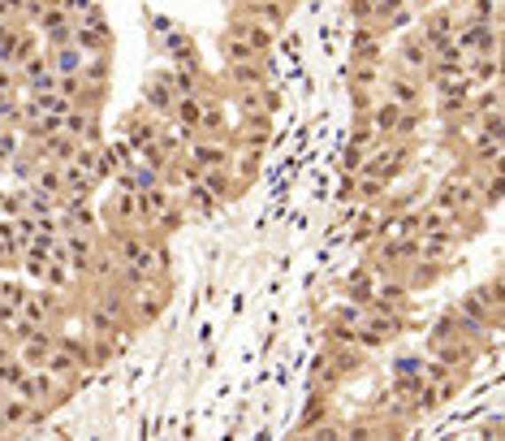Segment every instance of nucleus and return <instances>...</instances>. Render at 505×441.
Returning a JSON list of instances; mask_svg holds the SVG:
<instances>
[{
  "label": "nucleus",
  "instance_id": "1",
  "mask_svg": "<svg viewBox=\"0 0 505 441\" xmlns=\"http://www.w3.org/2000/svg\"><path fill=\"white\" fill-rule=\"evenodd\" d=\"M406 334V316L385 311V307H368V316L359 320V346L363 350H380L389 342H398Z\"/></svg>",
  "mask_w": 505,
  "mask_h": 441
},
{
  "label": "nucleus",
  "instance_id": "2",
  "mask_svg": "<svg viewBox=\"0 0 505 441\" xmlns=\"http://www.w3.org/2000/svg\"><path fill=\"white\" fill-rule=\"evenodd\" d=\"M48 420V411L31 403V398H22V394H0V433H22V429H39Z\"/></svg>",
  "mask_w": 505,
  "mask_h": 441
},
{
  "label": "nucleus",
  "instance_id": "3",
  "mask_svg": "<svg viewBox=\"0 0 505 441\" xmlns=\"http://www.w3.org/2000/svg\"><path fill=\"white\" fill-rule=\"evenodd\" d=\"M100 225L104 230H117V225H143V221H138V195L135 191L113 186V191L104 195V204H100Z\"/></svg>",
  "mask_w": 505,
  "mask_h": 441
},
{
  "label": "nucleus",
  "instance_id": "4",
  "mask_svg": "<svg viewBox=\"0 0 505 441\" xmlns=\"http://www.w3.org/2000/svg\"><path fill=\"white\" fill-rule=\"evenodd\" d=\"M74 394V385H66L61 376H52L48 368H31V385H27V398L39 403L43 411H57Z\"/></svg>",
  "mask_w": 505,
  "mask_h": 441
},
{
  "label": "nucleus",
  "instance_id": "5",
  "mask_svg": "<svg viewBox=\"0 0 505 441\" xmlns=\"http://www.w3.org/2000/svg\"><path fill=\"white\" fill-rule=\"evenodd\" d=\"M156 35H160L165 52L173 57V66H195L199 69V48H195V39H190L186 31H177L168 18H156Z\"/></svg>",
  "mask_w": 505,
  "mask_h": 441
},
{
  "label": "nucleus",
  "instance_id": "6",
  "mask_svg": "<svg viewBox=\"0 0 505 441\" xmlns=\"http://www.w3.org/2000/svg\"><path fill=\"white\" fill-rule=\"evenodd\" d=\"M234 13L251 18V22H264L272 31H281L285 18H290V0H234Z\"/></svg>",
  "mask_w": 505,
  "mask_h": 441
},
{
  "label": "nucleus",
  "instance_id": "7",
  "mask_svg": "<svg viewBox=\"0 0 505 441\" xmlns=\"http://www.w3.org/2000/svg\"><path fill=\"white\" fill-rule=\"evenodd\" d=\"M428 83L423 78H415V74H406V69H393L389 78H385V91H389V100L402 104V108H423V91Z\"/></svg>",
  "mask_w": 505,
  "mask_h": 441
},
{
  "label": "nucleus",
  "instance_id": "8",
  "mask_svg": "<svg viewBox=\"0 0 505 441\" xmlns=\"http://www.w3.org/2000/svg\"><path fill=\"white\" fill-rule=\"evenodd\" d=\"M475 346L471 338H462V334H454V338H437L432 342V355L437 359H445L449 368H458V373H471V364H475Z\"/></svg>",
  "mask_w": 505,
  "mask_h": 441
},
{
  "label": "nucleus",
  "instance_id": "9",
  "mask_svg": "<svg viewBox=\"0 0 505 441\" xmlns=\"http://www.w3.org/2000/svg\"><path fill=\"white\" fill-rule=\"evenodd\" d=\"M428 66H432V48H428V39H423V35H402V43H398V69L415 74V78H423Z\"/></svg>",
  "mask_w": 505,
  "mask_h": 441
},
{
  "label": "nucleus",
  "instance_id": "10",
  "mask_svg": "<svg viewBox=\"0 0 505 441\" xmlns=\"http://www.w3.org/2000/svg\"><path fill=\"white\" fill-rule=\"evenodd\" d=\"M225 31H234L237 39H242L251 52H260V57H264V52H272V43H276V31H272V27H264V22H251V18H242V13H234V18H229V27H225Z\"/></svg>",
  "mask_w": 505,
  "mask_h": 441
},
{
  "label": "nucleus",
  "instance_id": "11",
  "mask_svg": "<svg viewBox=\"0 0 505 441\" xmlns=\"http://www.w3.org/2000/svg\"><path fill=\"white\" fill-rule=\"evenodd\" d=\"M173 104H177V91H173V83H168V69L152 74V78H147V87H143V108H147V113H156V117H168V113H173Z\"/></svg>",
  "mask_w": 505,
  "mask_h": 441
},
{
  "label": "nucleus",
  "instance_id": "12",
  "mask_svg": "<svg viewBox=\"0 0 505 441\" xmlns=\"http://www.w3.org/2000/svg\"><path fill=\"white\" fill-rule=\"evenodd\" d=\"M324 350H329V359H333V368L341 381H350V376H359L363 368H368V355L371 350H363L359 342H350V346H329L324 342Z\"/></svg>",
  "mask_w": 505,
  "mask_h": 441
},
{
  "label": "nucleus",
  "instance_id": "13",
  "mask_svg": "<svg viewBox=\"0 0 505 441\" xmlns=\"http://www.w3.org/2000/svg\"><path fill=\"white\" fill-rule=\"evenodd\" d=\"M454 31H458V18H454V9H432L428 18H423V39H428V48L437 52L445 43H454Z\"/></svg>",
  "mask_w": 505,
  "mask_h": 441
},
{
  "label": "nucleus",
  "instance_id": "14",
  "mask_svg": "<svg viewBox=\"0 0 505 441\" xmlns=\"http://www.w3.org/2000/svg\"><path fill=\"white\" fill-rule=\"evenodd\" d=\"M225 78L234 87H264V83H272V69L264 57H246V61H229Z\"/></svg>",
  "mask_w": 505,
  "mask_h": 441
},
{
  "label": "nucleus",
  "instance_id": "15",
  "mask_svg": "<svg viewBox=\"0 0 505 441\" xmlns=\"http://www.w3.org/2000/svg\"><path fill=\"white\" fill-rule=\"evenodd\" d=\"M454 256H458V234H419V260L449 269Z\"/></svg>",
  "mask_w": 505,
  "mask_h": 441
},
{
  "label": "nucleus",
  "instance_id": "16",
  "mask_svg": "<svg viewBox=\"0 0 505 441\" xmlns=\"http://www.w3.org/2000/svg\"><path fill=\"white\" fill-rule=\"evenodd\" d=\"M52 346H57V334H52V329H35L27 342H18V359H22L27 368H43V359L52 355Z\"/></svg>",
  "mask_w": 505,
  "mask_h": 441
},
{
  "label": "nucleus",
  "instance_id": "17",
  "mask_svg": "<svg viewBox=\"0 0 505 441\" xmlns=\"http://www.w3.org/2000/svg\"><path fill=\"white\" fill-rule=\"evenodd\" d=\"M260 165H264V152H251V147H234L229 156V173H234L237 191H246L255 177H260Z\"/></svg>",
  "mask_w": 505,
  "mask_h": 441
},
{
  "label": "nucleus",
  "instance_id": "18",
  "mask_svg": "<svg viewBox=\"0 0 505 441\" xmlns=\"http://www.w3.org/2000/svg\"><path fill=\"white\" fill-rule=\"evenodd\" d=\"M43 368H48L52 376H61V381L74 385V390H78V381H82V373H87V368H82V359H78V355H69L66 346H52V355L43 359Z\"/></svg>",
  "mask_w": 505,
  "mask_h": 441
},
{
  "label": "nucleus",
  "instance_id": "19",
  "mask_svg": "<svg viewBox=\"0 0 505 441\" xmlns=\"http://www.w3.org/2000/svg\"><path fill=\"white\" fill-rule=\"evenodd\" d=\"M22 264V238H18V225L13 217H0V272H13Z\"/></svg>",
  "mask_w": 505,
  "mask_h": 441
},
{
  "label": "nucleus",
  "instance_id": "20",
  "mask_svg": "<svg viewBox=\"0 0 505 441\" xmlns=\"http://www.w3.org/2000/svg\"><path fill=\"white\" fill-rule=\"evenodd\" d=\"M48 61H52V74H82V66H87V52H82L74 39H66V43L48 48Z\"/></svg>",
  "mask_w": 505,
  "mask_h": 441
},
{
  "label": "nucleus",
  "instance_id": "21",
  "mask_svg": "<svg viewBox=\"0 0 505 441\" xmlns=\"http://www.w3.org/2000/svg\"><path fill=\"white\" fill-rule=\"evenodd\" d=\"M371 126H376V138H393V130H398V117H402V104H393L389 96L385 100H376L368 108Z\"/></svg>",
  "mask_w": 505,
  "mask_h": 441
},
{
  "label": "nucleus",
  "instance_id": "22",
  "mask_svg": "<svg viewBox=\"0 0 505 441\" xmlns=\"http://www.w3.org/2000/svg\"><path fill=\"white\" fill-rule=\"evenodd\" d=\"M74 43L91 57V52H108L113 43V31L108 27H91V22H74Z\"/></svg>",
  "mask_w": 505,
  "mask_h": 441
},
{
  "label": "nucleus",
  "instance_id": "23",
  "mask_svg": "<svg viewBox=\"0 0 505 441\" xmlns=\"http://www.w3.org/2000/svg\"><path fill=\"white\" fill-rule=\"evenodd\" d=\"M415 217H419V234H458V230H454V217L437 204L415 208Z\"/></svg>",
  "mask_w": 505,
  "mask_h": 441
},
{
  "label": "nucleus",
  "instance_id": "24",
  "mask_svg": "<svg viewBox=\"0 0 505 441\" xmlns=\"http://www.w3.org/2000/svg\"><path fill=\"white\" fill-rule=\"evenodd\" d=\"M199 177H203V186H207V191H212L221 204L242 195V191H237V182H234V173H229V165H221V169H203Z\"/></svg>",
  "mask_w": 505,
  "mask_h": 441
},
{
  "label": "nucleus",
  "instance_id": "25",
  "mask_svg": "<svg viewBox=\"0 0 505 441\" xmlns=\"http://www.w3.org/2000/svg\"><path fill=\"white\" fill-rule=\"evenodd\" d=\"M389 195V182L385 177H371V173H359V204L363 208H380Z\"/></svg>",
  "mask_w": 505,
  "mask_h": 441
},
{
  "label": "nucleus",
  "instance_id": "26",
  "mask_svg": "<svg viewBox=\"0 0 505 441\" xmlns=\"http://www.w3.org/2000/svg\"><path fill=\"white\" fill-rule=\"evenodd\" d=\"M329 420V394L324 390H315L311 394V403L303 407V420H299V433H307V429H315V424H324Z\"/></svg>",
  "mask_w": 505,
  "mask_h": 441
},
{
  "label": "nucleus",
  "instance_id": "27",
  "mask_svg": "<svg viewBox=\"0 0 505 441\" xmlns=\"http://www.w3.org/2000/svg\"><path fill=\"white\" fill-rule=\"evenodd\" d=\"M475 122H479V135H488L493 143H501V147H505V108L484 113V117H475Z\"/></svg>",
  "mask_w": 505,
  "mask_h": 441
},
{
  "label": "nucleus",
  "instance_id": "28",
  "mask_svg": "<svg viewBox=\"0 0 505 441\" xmlns=\"http://www.w3.org/2000/svg\"><path fill=\"white\" fill-rule=\"evenodd\" d=\"M497 108H505V91H479V96H471V113H475V117L497 113Z\"/></svg>",
  "mask_w": 505,
  "mask_h": 441
},
{
  "label": "nucleus",
  "instance_id": "29",
  "mask_svg": "<svg viewBox=\"0 0 505 441\" xmlns=\"http://www.w3.org/2000/svg\"><path fill=\"white\" fill-rule=\"evenodd\" d=\"M363 156H368V147H359V143H346V147H341V169H346V173H359V169H363Z\"/></svg>",
  "mask_w": 505,
  "mask_h": 441
},
{
  "label": "nucleus",
  "instance_id": "30",
  "mask_svg": "<svg viewBox=\"0 0 505 441\" xmlns=\"http://www.w3.org/2000/svg\"><path fill=\"white\" fill-rule=\"evenodd\" d=\"M337 200H341V204H359V173H346V177L337 182Z\"/></svg>",
  "mask_w": 505,
  "mask_h": 441
},
{
  "label": "nucleus",
  "instance_id": "31",
  "mask_svg": "<svg viewBox=\"0 0 505 441\" xmlns=\"http://www.w3.org/2000/svg\"><path fill=\"white\" fill-rule=\"evenodd\" d=\"M467 18H471V22H493V18H497V0H471Z\"/></svg>",
  "mask_w": 505,
  "mask_h": 441
},
{
  "label": "nucleus",
  "instance_id": "32",
  "mask_svg": "<svg viewBox=\"0 0 505 441\" xmlns=\"http://www.w3.org/2000/svg\"><path fill=\"white\" fill-rule=\"evenodd\" d=\"M96 4H100V0H66V9L74 13V18H87V13H91Z\"/></svg>",
  "mask_w": 505,
  "mask_h": 441
},
{
  "label": "nucleus",
  "instance_id": "33",
  "mask_svg": "<svg viewBox=\"0 0 505 441\" xmlns=\"http://www.w3.org/2000/svg\"><path fill=\"white\" fill-rule=\"evenodd\" d=\"M48 4H66V0H48Z\"/></svg>",
  "mask_w": 505,
  "mask_h": 441
},
{
  "label": "nucleus",
  "instance_id": "34",
  "mask_svg": "<svg viewBox=\"0 0 505 441\" xmlns=\"http://www.w3.org/2000/svg\"><path fill=\"white\" fill-rule=\"evenodd\" d=\"M497 272H501V277H505V260H501V269H497Z\"/></svg>",
  "mask_w": 505,
  "mask_h": 441
},
{
  "label": "nucleus",
  "instance_id": "35",
  "mask_svg": "<svg viewBox=\"0 0 505 441\" xmlns=\"http://www.w3.org/2000/svg\"><path fill=\"white\" fill-rule=\"evenodd\" d=\"M0 394H4V390H0Z\"/></svg>",
  "mask_w": 505,
  "mask_h": 441
}]
</instances>
